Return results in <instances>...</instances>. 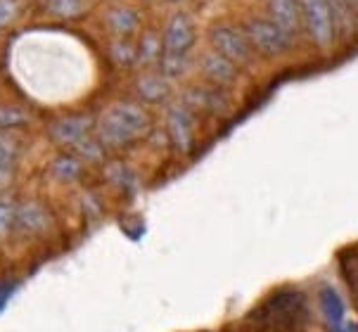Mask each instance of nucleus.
<instances>
[{"instance_id": "1", "label": "nucleus", "mask_w": 358, "mask_h": 332, "mask_svg": "<svg viewBox=\"0 0 358 332\" xmlns=\"http://www.w3.org/2000/svg\"><path fill=\"white\" fill-rule=\"evenodd\" d=\"M150 131V117L136 102H114L95 122V136L102 147H126Z\"/></svg>"}, {"instance_id": "14", "label": "nucleus", "mask_w": 358, "mask_h": 332, "mask_svg": "<svg viewBox=\"0 0 358 332\" xmlns=\"http://www.w3.org/2000/svg\"><path fill=\"white\" fill-rule=\"evenodd\" d=\"M17 154H20V143L8 133H0V185H5L10 180Z\"/></svg>"}, {"instance_id": "9", "label": "nucleus", "mask_w": 358, "mask_h": 332, "mask_svg": "<svg viewBox=\"0 0 358 332\" xmlns=\"http://www.w3.org/2000/svg\"><path fill=\"white\" fill-rule=\"evenodd\" d=\"M199 69H202V74L218 88H228L238 81V66L233 62H228L226 57L216 55V52H204V55L199 57Z\"/></svg>"}, {"instance_id": "23", "label": "nucleus", "mask_w": 358, "mask_h": 332, "mask_svg": "<svg viewBox=\"0 0 358 332\" xmlns=\"http://www.w3.org/2000/svg\"><path fill=\"white\" fill-rule=\"evenodd\" d=\"M17 12H20V0H0V31L15 22Z\"/></svg>"}, {"instance_id": "18", "label": "nucleus", "mask_w": 358, "mask_h": 332, "mask_svg": "<svg viewBox=\"0 0 358 332\" xmlns=\"http://www.w3.org/2000/svg\"><path fill=\"white\" fill-rule=\"evenodd\" d=\"M86 5H88V0H48V10H50L55 17H62V20L78 17L86 10Z\"/></svg>"}, {"instance_id": "11", "label": "nucleus", "mask_w": 358, "mask_h": 332, "mask_svg": "<svg viewBox=\"0 0 358 332\" xmlns=\"http://www.w3.org/2000/svg\"><path fill=\"white\" fill-rule=\"evenodd\" d=\"M17 228L24 233H43L50 228V214L41 202L17 204Z\"/></svg>"}, {"instance_id": "20", "label": "nucleus", "mask_w": 358, "mask_h": 332, "mask_svg": "<svg viewBox=\"0 0 358 332\" xmlns=\"http://www.w3.org/2000/svg\"><path fill=\"white\" fill-rule=\"evenodd\" d=\"M138 57L143 62H155V59L162 57V38H157L155 34H148L143 38L141 48H138Z\"/></svg>"}, {"instance_id": "7", "label": "nucleus", "mask_w": 358, "mask_h": 332, "mask_svg": "<svg viewBox=\"0 0 358 332\" xmlns=\"http://www.w3.org/2000/svg\"><path fill=\"white\" fill-rule=\"evenodd\" d=\"M166 131L171 138L173 147L178 152H190L192 150V110L183 102H176L166 114Z\"/></svg>"}, {"instance_id": "6", "label": "nucleus", "mask_w": 358, "mask_h": 332, "mask_svg": "<svg viewBox=\"0 0 358 332\" xmlns=\"http://www.w3.org/2000/svg\"><path fill=\"white\" fill-rule=\"evenodd\" d=\"M192 43H195V24H192L190 15L178 12V15H173L169 20L166 29L162 34V55L187 59Z\"/></svg>"}, {"instance_id": "10", "label": "nucleus", "mask_w": 358, "mask_h": 332, "mask_svg": "<svg viewBox=\"0 0 358 332\" xmlns=\"http://www.w3.org/2000/svg\"><path fill=\"white\" fill-rule=\"evenodd\" d=\"M268 20L275 22L285 34L294 38L301 31V17L296 0H268Z\"/></svg>"}, {"instance_id": "15", "label": "nucleus", "mask_w": 358, "mask_h": 332, "mask_svg": "<svg viewBox=\"0 0 358 332\" xmlns=\"http://www.w3.org/2000/svg\"><path fill=\"white\" fill-rule=\"evenodd\" d=\"M190 100V107L195 105L199 110H206V112H221L226 107V100L221 98V93L214 88H195L192 95H187Z\"/></svg>"}, {"instance_id": "3", "label": "nucleus", "mask_w": 358, "mask_h": 332, "mask_svg": "<svg viewBox=\"0 0 358 332\" xmlns=\"http://www.w3.org/2000/svg\"><path fill=\"white\" fill-rule=\"evenodd\" d=\"M245 34L252 50L264 57H282L292 48V36L285 34L268 17H254L245 24Z\"/></svg>"}, {"instance_id": "21", "label": "nucleus", "mask_w": 358, "mask_h": 332, "mask_svg": "<svg viewBox=\"0 0 358 332\" xmlns=\"http://www.w3.org/2000/svg\"><path fill=\"white\" fill-rule=\"evenodd\" d=\"M74 150L81 157H86L88 161H102V143L98 140V138H95V140L90 136L83 138L81 143L74 145Z\"/></svg>"}, {"instance_id": "2", "label": "nucleus", "mask_w": 358, "mask_h": 332, "mask_svg": "<svg viewBox=\"0 0 358 332\" xmlns=\"http://www.w3.org/2000/svg\"><path fill=\"white\" fill-rule=\"evenodd\" d=\"M301 29L318 50H330L337 41V22L330 0H296Z\"/></svg>"}, {"instance_id": "8", "label": "nucleus", "mask_w": 358, "mask_h": 332, "mask_svg": "<svg viewBox=\"0 0 358 332\" xmlns=\"http://www.w3.org/2000/svg\"><path fill=\"white\" fill-rule=\"evenodd\" d=\"M95 119L90 114H69L50 126V136L62 145H76L90 136Z\"/></svg>"}, {"instance_id": "5", "label": "nucleus", "mask_w": 358, "mask_h": 332, "mask_svg": "<svg viewBox=\"0 0 358 332\" xmlns=\"http://www.w3.org/2000/svg\"><path fill=\"white\" fill-rule=\"evenodd\" d=\"M315 301H318V311H320V318H323V325L327 332H337L349 321L347 297H344L342 289H339L335 282H330V280L318 282Z\"/></svg>"}, {"instance_id": "16", "label": "nucleus", "mask_w": 358, "mask_h": 332, "mask_svg": "<svg viewBox=\"0 0 358 332\" xmlns=\"http://www.w3.org/2000/svg\"><path fill=\"white\" fill-rule=\"evenodd\" d=\"M52 173L57 178H62V180H76V178H81L83 166H81V161H78L76 157L62 154V157H57V159L52 161Z\"/></svg>"}, {"instance_id": "19", "label": "nucleus", "mask_w": 358, "mask_h": 332, "mask_svg": "<svg viewBox=\"0 0 358 332\" xmlns=\"http://www.w3.org/2000/svg\"><path fill=\"white\" fill-rule=\"evenodd\" d=\"M15 228H17V204L8 202V199H0V238H8Z\"/></svg>"}, {"instance_id": "25", "label": "nucleus", "mask_w": 358, "mask_h": 332, "mask_svg": "<svg viewBox=\"0 0 358 332\" xmlns=\"http://www.w3.org/2000/svg\"><path fill=\"white\" fill-rule=\"evenodd\" d=\"M171 3H176V0H171Z\"/></svg>"}, {"instance_id": "17", "label": "nucleus", "mask_w": 358, "mask_h": 332, "mask_svg": "<svg viewBox=\"0 0 358 332\" xmlns=\"http://www.w3.org/2000/svg\"><path fill=\"white\" fill-rule=\"evenodd\" d=\"M29 122V112L17 105H0V133L17 129Z\"/></svg>"}, {"instance_id": "24", "label": "nucleus", "mask_w": 358, "mask_h": 332, "mask_svg": "<svg viewBox=\"0 0 358 332\" xmlns=\"http://www.w3.org/2000/svg\"><path fill=\"white\" fill-rule=\"evenodd\" d=\"M347 3L351 5V8H356V10H358V0H347Z\"/></svg>"}, {"instance_id": "13", "label": "nucleus", "mask_w": 358, "mask_h": 332, "mask_svg": "<svg viewBox=\"0 0 358 332\" xmlns=\"http://www.w3.org/2000/svg\"><path fill=\"white\" fill-rule=\"evenodd\" d=\"M105 20H107V27L119 36H129L133 31H138V27H141L138 12L126 8V5H114V8H109Z\"/></svg>"}, {"instance_id": "22", "label": "nucleus", "mask_w": 358, "mask_h": 332, "mask_svg": "<svg viewBox=\"0 0 358 332\" xmlns=\"http://www.w3.org/2000/svg\"><path fill=\"white\" fill-rule=\"evenodd\" d=\"M112 57L121 64H131L138 59V48L131 45L129 41H119V43L112 45Z\"/></svg>"}, {"instance_id": "12", "label": "nucleus", "mask_w": 358, "mask_h": 332, "mask_svg": "<svg viewBox=\"0 0 358 332\" xmlns=\"http://www.w3.org/2000/svg\"><path fill=\"white\" fill-rule=\"evenodd\" d=\"M136 90L145 102L157 105V102H164L169 95H171V83H169V78L162 74H145L138 78Z\"/></svg>"}, {"instance_id": "4", "label": "nucleus", "mask_w": 358, "mask_h": 332, "mask_svg": "<svg viewBox=\"0 0 358 332\" xmlns=\"http://www.w3.org/2000/svg\"><path fill=\"white\" fill-rule=\"evenodd\" d=\"M209 41L216 55L226 57L235 66L252 64L254 50L250 41H247L245 29L235 27V24H216V27L209 29Z\"/></svg>"}]
</instances>
